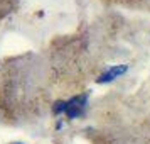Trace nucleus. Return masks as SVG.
Returning <instances> with one entry per match:
<instances>
[{
  "label": "nucleus",
  "mask_w": 150,
  "mask_h": 144,
  "mask_svg": "<svg viewBox=\"0 0 150 144\" xmlns=\"http://www.w3.org/2000/svg\"><path fill=\"white\" fill-rule=\"evenodd\" d=\"M66 105H68V103L62 102V100L56 102V105H54V114H62V112H66Z\"/></svg>",
  "instance_id": "3"
},
{
  "label": "nucleus",
  "mask_w": 150,
  "mask_h": 144,
  "mask_svg": "<svg viewBox=\"0 0 150 144\" xmlns=\"http://www.w3.org/2000/svg\"><path fill=\"white\" fill-rule=\"evenodd\" d=\"M127 69H128L127 64H116V66H111V68H108L103 75H100V78H98L96 82L98 83H111L113 80L120 78L123 73H127Z\"/></svg>",
  "instance_id": "2"
},
{
  "label": "nucleus",
  "mask_w": 150,
  "mask_h": 144,
  "mask_svg": "<svg viewBox=\"0 0 150 144\" xmlns=\"http://www.w3.org/2000/svg\"><path fill=\"white\" fill-rule=\"evenodd\" d=\"M12 144H24V143H12Z\"/></svg>",
  "instance_id": "4"
},
{
  "label": "nucleus",
  "mask_w": 150,
  "mask_h": 144,
  "mask_svg": "<svg viewBox=\"0 0 150 144\" xmlns=\"http://www.w3.org/2000/svg\"><path fill=\"white\" fill-rule=\"evenodd\" d=\"M86 100H88V95H78V97H73L71 100H68V105H66V115L68 119H76L84 114V107H86Z\"/></svg>",
  "instance_id": "1"
}]
</instances>
